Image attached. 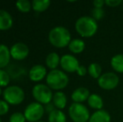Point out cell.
Wrapping results in <instances>:
<instances>
[{
    "mask_svg": "<svg viewBox=\"0 0 123 122\" xmlns=\"http://www.w3.org/2000/svg\"><path fill=\"white\" fill-rule=\"evenodd\" d=\"M88 105L96 110H102V107L104 105L103 99L100 95L97 94H91L89 99H87Z\"/></svg>",
    "mask_w": 123,
    "mask_h": 122,
    "instance_id": "cell-19",
    "label": "cell"
},
{
    "mask_svg": "<svg viewBox=\"0 0 123 122\" xmlns=\"http://www.w3.org/2000/svg\"><path fill=\"white\" fill-rule=\"evenodd\" d=\"M60 55L56 52H51L47 54L45 58V65L50 70H57L59 65H60Z\"/></svg>",
    "mask_w": 123,
    "mask_h": 122,
    "instance_id": "cell-17",
    "label": "cell"
},
{
    "mask_svg": "<svg viewBox=\"0 0 123 122\" xmlns=\"http://www.w3.org/2000/svg\"><path fill=\"white\" fill-rule=\"evenodd\" d=\"M3 97L9 105H18L25 99V92L18 85H9L4 88Z\"/></svg>",
    "mask_w": 123,
    "mask_h": 122,
    "instance_id": "cell-4",
    "label": "cell"
},
{
    "mask_svg": "<svg viewBox=\"0 0 123 122\" xmlns=\"http://www.w3.org/2000/svg\"><path fill=\"white\" fill-rule=\"evenodd\" d=\"M91 93L90 90L86 87H78L72 92L71 94V99L73 103H80L83 104V102L87 101L89 99Z\"/></svg>",
    "mask_w": 123,
    "mask_h": 122,
    "instance_id": "cell-12",
    "label": "cell"
},
{
    "mask_svg": "<svg viewBox=\"0 0 123 122\" xmlns=\"http://www.w3.org/2000/svg\"><path fill=\"white\" fill-rule=\"evenodd\" d=\"M76 73H77V75L79 76H85L88 73V69L86 66H84V65H80L79 67V69L77 70V71H76Z\"/></svg>",
    "mask_w": 123,
    "mask_h": 122,
    "instance_id": "cell-30",
    "label": "cell"
},
{
    "mask_svg": "<svg viewBox=\"0 0 123 122\" xmlns=\"http://www.w3.org/2000/svg\"><path fill=\"white\" fill-rule=\"evenodd\" d=\"M69 50L74 54H81L86 49V43L80 39H73L68 46Z\"/></svg>",
    "mask_w": 123,
    "mask_h": 122,
    "instance_id": "cell-18",
    "label": "cell"
},
{
    "mask_svg": "<svg viewBox=\"0 0 123 122\" xmlns=\"http://www.w3.org/2000/svg\"><path fill=\"white\" fill-rule=\"evenodd\" d=\"M0 122H3V121H2V119H1V117H0Z\"/></svg>",
    "mask_w": 123,
    "mask_h": 122,
    "instance_id": "cell-34",
    "label": "cell"
},
{
    "mask_svg": "<svg viewBox=\"0 0 123 122\" xmlns=\"http://www.w3.org/2000/svg\"><path fill=\"white\" fill-rule=\"evenodd\" d=\"M67 96L63 91H56L54 93L53 99H52V103L55 105V109L57 110H64L66 107L67 105Z\"/></svg>",
    "mask_w": 123,
    "mask_h": 122,
    "instance_id": "cell-15",
    "label": "cell"
},
{
    "mask_svg": "<svg viewBox=\"0 0 123 122\" xmlns=\"http://www.w3.org/2000/svg\"><path fill=\"white\" fill-rule=\"evenodd\" d=\"M32 95L36 102L46 105L52 102L54 93L46 84H36L32 89Z\"/></svg>",
    "mask_w": 123,
    "mask_h": 122,
    "instance_id": "cell-5",
    "label": "cell"
},
{
    "mask_svg": "<svg viewBox=\"0 0 123 122\" xmlns=\"http://www.w3.org/2000/svg\"><path fill=\"white\" fill-rule=\"evenodd\" d=\"M13 18L11 13L4 9H0V31H7L13 27Z\"/></svg>",
    "mask_w": 123,
    "mask_h": 122,
    "instance_id": "cell-13",
    "label": "cell"
},
{
    "mask_svg": "<svg viewBox=\"0 0 123 122\" xmlns=\"http://www.w3.org/2000/svg\"><path fill=\"white\" fill-rule=\"evenodd\" d=\"M11 59L10 48L4 44H0V69L4 70L9 64Z\"/></svg>",
    "mask_w": 123,
    "mask_h": 122,
    "instance_id": "cell-14",
    "label": "cell"
},
{
    "mask_svg": "<svg viewBox=\"0 0 123 122\" xmlns=\"http://www.w3.org/2000/svg\"><path fill=\"white\" fill-rule=\"evenodd\" d=\"M74 29L77 34L82 38H91L97 32L98 23L92 17L82 16L75 21Z\"/></svg>",
    "mask_w": 123,
    "mask_h": 122,
    "instance_id": "cell-2",
    "label": "cell"
},
{
    "mask_svg": "<svg viewBox=\"0 0 123 122\" xmlns=\"http://www.w3.org/2000/svg\"><path fill=\"white\" fill-rule=\"evenodd\" d=\"M122 3H123V1H122Z\"/></svg>",
    "mask_w": 123,
    "mask_h": 122,
    "instance_id": "cell-36",
    "label": "cell"
},
{
    "mask_svg": "<svg viewBox=\"0 0 123 122\" xmlns=\"http://www.w3.org/2000/svg\"><path fill=\"white\" fill-rule=\"evenodd\" d=\"M44 113H45L44 106L36 101L29 103L24 110V115L28 122L40 121Z\"/></svg>",
    "mask_w": 123,
    "mask_h": 122,
    "instance_id": "cell-7",
    "label": "cell"
},
{
    "mask_svg": "<svg viewBox=\"0 0 123 122\" xmlns=\"http://www.w3.org/2000/svg\"><path fill=\"white\" fill-rule=\"evenodd\" d=\"M10 80H11V76L8 74V72L5 70L0 69V87L6 88L9 86Z\"/></svg>",
    "mask_w": 123,
    "mask_h": 122,
    "instance_id": "cell-25",
    "label": "cell"
},
{
    "mask_svg": "<svg viewBox=\"0 0 123 122\" xmlns=\"http://www.w3.org/2000/svg\"><path fill=\"white\" fill-rule=\"evenodd\" d=\"M48 75L47 68L43 64H34L29 69L28 72V76L29 80L33 82L39 84L40 81L46 79Z\"/></svg>",
    "mask_w": 123,
    "mask_h": 122,
    "instance_id": "cell-11",
    "label": "cell"
},
{
    "mask_svg": "<svg viewBox=\"0 0 123 122\" xmlns=\"http://www.w3.org/2000/svg\"><path fill=\"white\" fill-rule=\"evenodd\" d=\"M104 5H105L104 0H95V1H93V6H94V8H103Z\"/></svg>",
    "mask_w": 123,
    "mask_h": 122,
    "instance_id": "cell-31",
    "label": "cell"
},
{
    "mask_svg": "<svg viewBox=\"0 0 123 122\" xmlns=\"http://www.w3.org/2000/svg\"><path fill=\"white\" fill-rule=\"evenodd\" d=\"M9 122H26V118L24 115V113L20 112V111H17V112H13L11 116H9Z\"/></svg>",
    "mask_w": 123,
    "mask_h": 122,
    "instance_id": "cell-26",
    "label": "cell"
},
{
    "mask_svg": "<svg viewBox=\"0 0 123 122\" xmlns=\"http://www.w3.org/2000/svg\"><path fill=\"white\" fill-rule=\"evenodd\" d=\"M88 74L93 79H98L102 75V68L100 64L98 63H91L88 66Z\"/></svg>",
    "mask_w": 123,
    "mask_h": 122,
    "instance_id": "cell-23",
    "label": "cell"
},
{
    "mask_svg": "<svg viewBox=\"0 0 123 122\" xmlns=\"http://www.w3.org/2000/svg\"><path fill=\"white\" fill-rule=\"evenodd\" d=\"M111 118L108 111L105 110H96L93 114L91 115V117L88 122H111Z\"/></svg>",
    "mask_w": 123,
    "mask_h": 122,
    "instance_id": "cell-16",
    "label": "cell"
},
{
    "mask_svg": "<svg viewBox=\"0 0 123 122\" xmlns=\"http://www.w3.org/2000/svg\"><path fill=\"white\" fill-rule=\"evenodd\" d=\"M44 109H45V112H47L48 114H49V113H51L53 110H55V107L53 105V103L51 102V103H49V104L44 105Z\"/></svg>",
    "mask_w": 123,
    "mask_h": 122,
    "instance_id": "cell-32",
    "label": "cell"
},
{
    "mask_svg": "<svg viewBox=\"0 0 123 122\" xmlns=\"http://www.w3.org/2000/svg\"><path fill=\"white\" fill-rule=\"evenodd\" d=\"M10 54L14 60H25L29 54V49L25 43L17 42L10 47Z\"/></svg>",
    "mask_w": 123,
    "mask_h": 122,
    "instance_id": "cell-10",
    "label": "cell"
},
{
    "mask_svg": "<svg viewBox=\"0 0 123 122\" xmlns=\"http://www.w3.org/2000/svg\"><path fill=\"white\" fill-rule=\"evenodd\" d=\"M48 39L49 44L57 49L68 47L72 40L70 32L64 26H56L51 29L48 34Z\"/></svg>",
    "mask_w": 123,
    "mask_h": 122,
    "instance_id": "cell-1",
    "label": "cell"
},
{
    "mask_svg": "<svg viewBox=\"0 0 123 122\" xmlns=\"http://www.w3.org/2000/svg\"><path fill=\"white\" fill-rule=\"evenodd\" d=\"M46 85L55 91H62L69 85L70 79L65 72L61 70H54L48 72V75L45 79Z\"/></svg>",
    "mask_w": 123,
    "mask_h": 122,
    "instance_id": "cell-3",
    "label": "cell"
},
{
    "mask_svg": "<svg viewBox=\"0 0 123 122\" xmlns=\"http://www.w3.org/2000/svg\"><path fill=\"white\" fill-rule=\"evenodd\" d=\"M92 18H94L96 21H99V20L102 19L105 17V10L103 8H93L92 11Z\"/></svg>",
    "mask_w": 123,
    "mask_h": 122,
    "instance_id": "cell-27",
    "label": "cell"
},
{
    "mask_svg": "<svg viewBox=\"0 0 123 122\" xmlns=\"http://www.w3.org/2000/svg\"><path fill=\"white\" fill-rule=\"evenodd\" d=\"M111 66L117 73L123 74V54L114 55L111 59Z\"/></svg>",
    "mask_w": 123,
    "mask_h": 122,
    "instance_id": "cell-21",
    "label": "cell"
},
{
    "mask_svg": "<svg viewBox=\"0 0 123 122\" xmlns=\"http://www.w3.org/2000/svg\"><path fill=\"white\" fill-rule=\"evenodd\" d=\"M38 122H44V121H38Z\"/></svg>",
    "mask_w": 123,
    "mask_h": 122,
    "instance_id": "cell-35",
    "label": "cell"
},
{
    "mask_svg": "<svg viewBox=\"0 0 123 122\" xmlns=\"http://www.w3.org/2000/svg\"><path fill=\"white\" fill-rule=\"evenodd\" d=\"M15 6L21 13H29L32 9V2L29 0H19L15 3Z\"/></svg>",
    "mask_w": 123,
    "mask_h": 122,
    "instance_id": "cell-24",
    "label": "cell"
},
{
    "mask_svg": "<svg viewBox=\"0 0 123 122\" xmlns=\"http://www.w3.org/2000/svg\"><path fill=\"white\" fill-rule=\"evenodd\" d=\"M8 111H9V105L4 99H0V117L7 115Z\"/></svg>",
    "mask_w": 123,
    "mask_h": 122,
    "instance_id": "cell-28",
    "label": "cell"
},
{
    "mask_svg": "<svg viewBox=\"0 0 123 122\" xmlns=\"http://www.w3.org/2000/svg\"><path fill=\"white\" fill-rule=\"evenodd\" d=\"M49 0H34L32 1V9L36 13H43L49 8Z\"/></svg>",
    "mask_w": 123,
    "mask_h": 122,
    "instance_id": "cell-20",
    "label": "cell"
},
{
    "mask_svg": "<svg viewBox=\"0 0 123 122\" xmlns=\"http://www.w3.org/2000/svg\"><path fill=\"white\" fill-rule=\"evenodd\" d=\"M105 3L106 6L111 7V8H116L118 7L119 5H121L122 3V0H105Z\"/></svg>",
    "mask_w": 123,
    "mask_h": 122,
    "instance_id": "cell-29",
    "label": "cell"
},
{
    "mask_svg": "<svg viewBox=\"0 0 123 122\" xmlns=\"http://www.w3.org/2000/svg\"><path fill=\"white\" fill-rule=\"evenodd\" d=\"M60 67L65 73H75L80 66L78 59L73 54H66L60 58Z\"/></svg>",
    "mask_w": 123,
    "mask_h": 122,
    "instance_id": "cell-9",
    "label": "cell"
},
{
    "mask_svg": "<svg viewBox=\"0 0 123 122\" xmlns=\"http://www.w3.org/2000/svg\"><path fill=\"white\" fill-rule=\"evenodd\" d=\"M3 90H2V88H1V87H0V96L3 95Z\"/></svg>",
    "mask_w": 123,
    "mask_h": 122,
    "instance_id": "cell-33",
    "label": "cell"
},
{
    "mask_svg": "<svg viewBox=\"0 0 123 122\" xmlns=\"http://www.w3.org/2000/svg\"><path fill=\"white\" fill-rule=\"evenodd\" d=\"M68 113L73 122H88L91 117L89 109L80 103H72L69 107Z\"/></svg>",
    "mask_w": 123,
    "mask_h": 122,
    "instance_id": "cell-6",
    "label": "cell"
},
{
    "mask_svg": "<svg viewBox=\"0 0 123 122\" xmlns=\"http://www.w3.org/2000/svg\"><path fill=\"white\" fill-rule=\"evenodd\" d=\"M67 117L63 110L55 109L48 115V122H66Z\"/></svg>",
    "mask_w": 123,
    "mask_h": 122,
    "instance_id": "cell-22",
    "label": "cell"
},
{
    "mask_svg": "<svg viewBox=\"0 0 123 122\" xmlns=\"http://www.w3.org/2000/svg\"><path fill=\"white\" fill-rule=\"evenodd\" d=\"M119 77L114 72H106L101 75L97 80V84L100 89L105 90H114L119 85Z\"/></svg>",
    "mask_w": 123,
    "mask_h": 122,
    "instance_id": "cell-8",
    "label": "cell"
}]
</instances>
